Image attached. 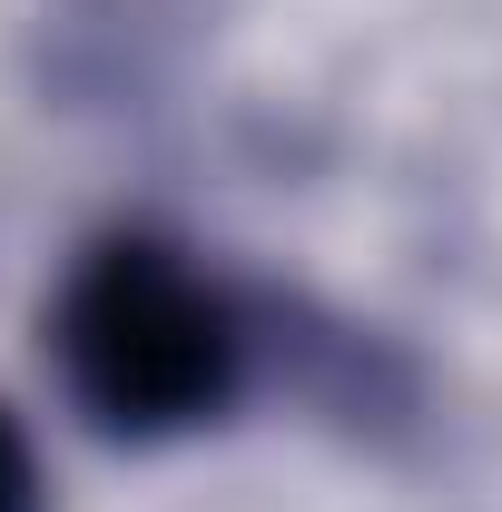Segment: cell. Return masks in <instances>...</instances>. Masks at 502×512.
I'll use <instances>...</instances> for the list:
<instances>
[{
	"label": "cell",
	"instance_id": "obj_1",
	"mask_svg": "<svg viewBox=\"0 0 502 512\" xmlns=\"http://www.w3.org/2000/svg\"><path fill=\"white\" fill-rule=\"evenodd\" d=\"M50 355L69 404L119 444H158L227 414L247 375L237 306L168 237H99L79 256L50 306Z\"/></svg>",
	"mask_w": 502,
	"mask_h": 512
},
{
	"label": "cell",
	"instance_id": "obj_2",
	"mask_svg": "<svg viewBox=\"0 0 502 512\" xmlns=\"http://www.w3.org/2000/svg\"><path fill=\"white\" fill-rule=\"evenodd\" d=\"M0 512H40V463H30V434L0 414Z\"/></svg>",
	"mask_w": 502,
	"mask_h": 512
}]
</instances>
